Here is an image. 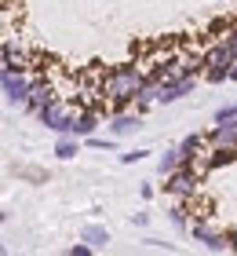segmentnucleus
Returning a JSON list of instances; mask_svg holds the SVG:
<instances>
[{
    "mask_svg": "<svg viewBox=\"0 0 237 256\" xmlns=\"http://www.w3.org/2000/svg\"><path fill=\"white\" fill-rule=\"evenodd\" d=\"M161 194H168V198H194V194H201V180L194 176L190 165H179V168H172L168 176H161Z\"/></svg>",
    "mask_w": 237,
    "mask_h": 256,
    "instance_id": "nucleus-4",
    "label": "nucleus"
},
{
    "mask_svg": "<svg viewBox=\"0 0 237 256\" xmlns=\"http://www.w3.org/2000/svg\"><path fill=\"white\" fill-rule=\"evenodd\" d=\"M80 242H88V246L99 252V249H106L113 242V234H110L106 224H84V227H80Z\"/></svg>",
    "mask_w": 237,
    "mask_h": 256,
    "instance_id": "nucleus-13",
    "label": "nucleus"
},
{
    "mask_svg": "<svg viewBox=\"0 0 237 256\" xmlns=\"http://www.w3.org/2000/svg\"><path fill=\"white\" fill-rule=\"evenodd\" d=\"M51 154H55L58 161H73V158L80 154V139H77V136H69V132L55 136V150H51Z\"/></svg>",
    "mask_w": 237,
    "mask_h": 256,
    "instance_id": "nucleus-16",
    "label": "nucleus"
},
{
    "mask_svg": "<svg viewBox=\"0 0 237 256\" xmlns=\"http://www.w3.org/2000/svg\"><path fill=\"white\" fill-rule=\"evenodd\" d=\"M4 220H7V212H4V208H0V224H4Z\"/></svg>",
    "mask_w": 237,
    "mask_h": 256,
    "instance_id": "nucleus-27",
    "label": "nucleus"
},
{
    "mask_svg": "<svg viewBox=\"0 0 237 256\" xmlns=\"http://www.w3.org/2000/svg\"><path fill=\"white\" fill-rule=\"evenodd\" d=\"M58 96V88H55V80L47 77V74H29V96L26 102H22V114H29V118H37V110L44 106V102H51Z\"/></svg>",
    "mask_w": 237,
    "mask_h": 256,
    "instance_id": "nucleus-6",
    "label": "nucleus"
},
{
    "mask_svg": "<svg viewBox=\"0 0 237 256\" xmlns=\"http://www.w3.org/2000/svg\"><path fill=\"white\" fill-rule=\"evenodd\" d=\"M0 66L15 70V74H29V48L22 40H4L0 44Z\"/></svg>",
    "mask_w": 237,
    "mask_h": 256,
    "instance_id": "nucleus-9",
    "label": "nucleus"
},
{
    "mask_svg": "<svg viewBox=\"0 0 237 256\" xmlns=\"http://www.w3.org/2000/svg\"><path fill=\"white\" fill-rule=\"evenodd\" d=\"M0 96H4L7 106H22L29 96V74H15V70H7V66H0Z\"/></svg>",
    "mask_w": 237,
    "mask_h": 256,
    "instance_id": "nucleus-7",
    "label": "nucleus"
},
{
    "mask_svg": "<svg viewBox=\"0 0 237 256\" xmlns=\"http://www.w3.org/2000/svg\"><path fill=\"white\" fill-rule=\"evenodd\" d=\"M183 161H179V154H175V146H168L164 154H157V176H168L172 168H179Z\"/></svg>",
    "mask_w": 237,
    "mask_h": 256,
    "instance_id": "nucleus-18",
    "label": "nucleus"
},
{
    "mask_svg": "<svg viewBox=\"0 0 237 256\" xmlns=\"http://www.w3.org/2000/svg\"><path fill=\"white\" fill-rule=\"evenodd\" d=\"M142 74H146V70H142L139 62L110 66V70H106V77H102V99L106 102H132Z\"/></svg>",
    "mask_w": 237,
    "mask_h": 256,
    "instance_id": "nucleus-1",
    "label": "nucleus"
},
{
    "mask_svg": "<svg viewBox=\"0 0 237 256\" xmlns=\"http://www.w3.org/2000/svg\"><path fill=\"white\" fill-rule=\"evenodd\" d=\"M139 194H142V198H146V202H150V198L157 194V187H153V183H142V187H139Z\"/></svg>",
    "mask_w": 237,
    "mask_h": 256,
    "instance_id": "nucleus-26",
    "label": "nucleus"
},
{
    "mask_svg": "<svg viewBox=\"0 0 237 256\" xmlns=\"http://www.w3.org/2000/svg\"><path fill=\"white\" fill-rule=\"evenodd\" d=\"M146 249H164V252H175V246H168V242H161V238H146Z\"/></svg>",
    "mask_w": 237,
    "mask_h": 256,
    "instance_id": "nucleus-22",
    "label": "nucleus"
},
{
    "mask_svg": "<svg viewBox=\"0 0 237 256\" xmlns=\"http://www.w3.org/2000/svg\"><path fill=\"white\" fill-rule=\"evenodd\" d=\"M95 249L88 246V242H77V246H69V256H91Z\"/></svg>",
    "mask_w": 237,
    "mask_h": 256,
    "instance_id": "nucleus-23",
    "label": "nucleus"
},
{
    "mask_svg": "<svg viewBox=\"0 0 237 256\" xmlns=\"http://www.w3.org/2000/svg\"><path fill=\"white\" fill-rule=\"evenodd\" d=\"M205 158H208V168H227L237 161V146H205Z\"/></svg>",
    "mask_w": 237,
    "mask_h": 256,
    "instance_id": "nucleus-15",
    "label": "nucleus"
},
{
    "mask_svg": "<svg viewBox=\"0 0 237 256\" xmlns=\"http://www.w3.org/2000/svg\"><path fill=\"white\" fill-rule=\"evenodd\" d=\"M190 220H194V205H190V198H172V205H168V224L186 234Z\"/></svg>",
    "mask_w": 237,
    "mask_h": 256,
    "instance_id": "nucleus-12",
    "label": "nucleus"
},
{
    "mask_svg": "<svg viewBox=\"0 0 237 256\" xmlns=\"http://www.w3.org/2000/svg\"><path fill=\"white\" fill-rule=\"evenodd\" d=\"M106 128H110L113 139H128V136H135L142 128V118L135 110H121V114H110V124H106Z\"/></svg>",
    "mask_w": 237,
    "mask_h": 256,
    "instance_id": "nucleus-10",
    "label": "nucleus"
},
{
    "mask_svg": "<svg viewBox=\"0 0 237 256\" xmlns=\"http://www.w3.org/2000/svg\"><path fill=\"white\" fill-rule=\"evenodd\" d=\"M153 154V150H142V146H135V150H124L121 154V165H139V161H146Z\"/></svg>",
    "mask_w": 237,
    "mask_h": 256,
    "instance_id": "nucleus-19",
    "label": "nucleus"
},
{
    "mask_svg": "<svg viewBox=\"0 0 237 256\" xmlns=\"http://www.w3.org/2000/svg\"><path fill=\"white\" fill-rule=\"evenodd\" d=\"M230 118H237V102H227V106H219L212 121H230Z\"/></svg>",
    "mask_w": 237,
    "mask_h": 256,
    "instance_id": "nucleus-21",
    "label": "nucleus"
},
{
    "mask_svg": "<svg viewBox=\"0 0 237 256\" xmlns=\"http://www.w3.org/2000/svg\"><path fill=\"white\" fill-rule=\"evenodd\" d=\"M227 252H237V227H227Z\"/></svg>",
    "mask_w": 237,
    "mask_h": 256,
    "instance_id": "nucleus-24",
    "label": "nucleus"
},
{
    "mask_svg": "<svg viewBox=\"0 0 237 256\" xmlns=\"http://www.w3.org/2000/svg\"><path fill=\"white\" fill-rule=\"evenodd\" d=\"M205 146H208V143H205V132H190V136H183L179 143H175V154H179V161L186 165V161L194 158L197 150H205Z\"/></svg>",
    "mask_w": 237,
    "mask_h": 256,
    "instance_id": "nucleus-14",
    "label": "nucleus"
},
{
    "mask_svg": "<svg viewBox=\"0 0 237 256\" xmlns=\"http://www.w3.org/2000/svg\"><path fill=\"white\" fill-rule=\"evenodd\" d=\"M208 146H237V118L230 121H212V128L205 132Z\"/></svg>",
    "mask_w": 237,
    "mask_h": 256,
    "instance_id": "nucleus-11",
    "label": "nucleus"
},
{
    "mask_svg": "<svg viewBox=\"0 0 237 256\" xmlns=\"http://www.w3.org/2000/svg\"><path fill=\"white\" fill-rule=\"evenodd\" d=\"M186 234L194 242H201L208 252H227V227H219L212 216H194L190 227H186Z\"/></svg>",
    "mask_w": 237,
    "mask_h": 256,
    "instance_id": "nucleus-2",
    "label": "nucleus"
},
{
    "mask_svg": "<svg viewBox=\"0 0 237 256\" xmlns=\"http://www.w3.org/2000/svg\"><path fill=\"white\" fill-rule=\"evenodd\" d=\"M102 128V114L95 106H73V121H69V136L84 139V136H95Z\"/></svg>",
    "mask_w": 237,
    "mask_h": 256,
    "instance_id": "nucleus-8",
    "label": "nucleus"
},
{
    "mask_svg": "<svg viewBox=\"0 0 237 256\" xmlns=\"http://www.w3.org/2000/svg\"><path fill=\"white\" fill-rule=\"evenodd\" d=\"M37 121L47 128V132H55V136L69 132V121H73V102L62 99V96H55L51 102H44V106L37 110Z\"/></svg>",
    "mask_w": 237,
    "mask_h": 256,
    "instance_id": "nucleus-3",
    "label": "nucleus"
},
{
    "mask_svg": "<svg viewBox=\"0 0 237 256\" xmlns=\"http://www.w3.org/2000/svg\"><path fill=\"white\" fill-rule=\"evenodd\" d=\"M201 84V77L194 74H179V77H164L161 88H157V99H153V106H168V102H179L186 96H194Z\"/></svg>",
    "mask_w": 237,
    "mask_h": 256,
    "instance_id": "nucleus-5",
    "label": "nucleus"
},
{
    "mask_svg": "<svg viewBox=\"0 0 237 256\" xmlns=\"http://www.w3.org/2000/svg\"><path fill=\"white\" fill-rule=\"evenodd\" d=\"M15 176H26V180H33V183H47V176L40 168H29V165H15Z\"/></svg>",
    "mask_w": 237,
    "mask_h": 256,
    "instance_id": "nucleus-20",
    "label": "nucleus"
},
{
    "mask_svg": "<svg viewBox=\"0 0 237 256\" xmlns=\"http://www.w3.org/2000/svg\"><path fill=\"white\" fill-rule=\"evenodd\" d=\"M80 146H91V150H106V154H113V150H117V139L113 136H99V132H95V136H84V139H80Z\"/></svg>",
    "mask_w": 237,
    "mask_h": 256,
    "instance_id": "nucleus-17",
    "label": "nucleus"
},
{
    "mask_svg": "<svg viewBox=\"0 0 237 256\" xmlns=\"http://www.w3.org/2000/svg\"><path fill=\"white\" fill-rule=\"evenodd\" d=\"M150 224V212H135L132 216V227H146Z\"/></svg>",
    "mask_w": 237,
    "mask_h": 256,
    "instance_id": "nucleus-25",
    "label": "nucleus"
}]
</instances>
